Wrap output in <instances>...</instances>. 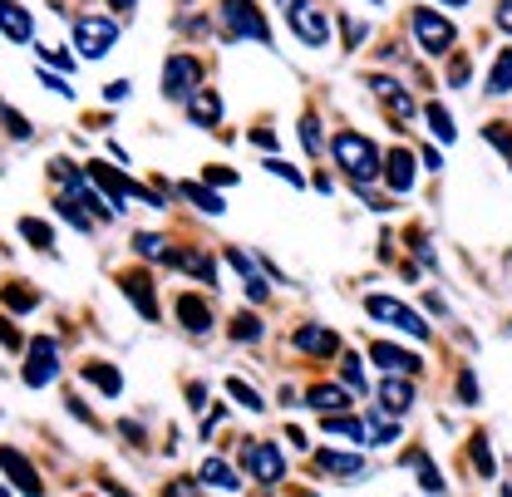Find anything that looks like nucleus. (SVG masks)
<instances>
[{
	"label": "nucleus",
	"instance_id": "obj_1",
	"mask_svg": "<svg viewBox=\"0 0 512 497\" xmlns=\"http://www.w3.org/2000/svg\"><path fill=\"white\" fill-rule=\"evenodd\" d=\"M335 163L345 168V178L350 183H375L384 173V158H380V148L365 138V133H355V128H345V133H335Z\"/></svg>",
	"mask_w": 512,
	"mask_h": 497
},
{
	"label": "nucleus",
	"instance_id": "obj_2",
	"mask_svg": "<svg viewBox=\"0 0 512 497\" xmlns=\"http://www.w3.org/2000/svg\"><path fill=\"white\" fill-rule=\"evenodd\" d=\"M409 25H414V40H419V50L424 55H448L453 50V40H458V30H453V20H444L439 10H429V5H414L409 10Z\"/></svg>",
	"mask_w": 512,
	"mask_h": 497
},
{
	"label": "nucleus",
	"instance_id": "obj_3",
	"mask_svg": "<svg viewBox=\"0 0 512 497\" xmlns=\"http://www.w3.org/2000/svg\"><path fill=\"white\" fill-rule=\"evenodd\" d=\"M74 45H79L84 60H104L119 45V20H109V15H79L74 20Z\"/></svg>",
	"mask_w": 512,
	"mask_h": 497
},
{
	"label": "nucleus",
	"instance_id": "obj_4",
	"mask_svg": "<svg viewBox=\"0 0 512 497\" xmlns=\"http://www.w3.org/2000/svg\"><path fill=\"white\" fill-rule=\"evenodd\" d=\"M222 25H227L237 40H256V45L271 40V25H266V15L256 10L252 0H222Z\"/></svg>",
	"mask_w": 512,
	"mask_h": 497
},
{
	"label": "nucleus",
	"instance_id": "obj_5",
	"mask_svg": "<svg viewBox=\"0 0 512 497\" xmlns=\"http://www.w3.org/2000/svg\"><path fill=\"white\" fill-rule=\"evenodd\" d=\"M365 311L375 320H384V325H394V330H404V335H414V340H429V325L419 320V311H409L394 296H365Z\"/></svg>",
	"mask_w": 512,
	"mask_h": 497
},
{
	"label": "nucleus",
	"instance_id": "obj_6",
	"mask_svg": "<svg viewBox=\"0 0 512 497\" xmlns=\"http://www.w3.org/2000/svg\"><path fill=\"white\" fill-rule=\"evenodd\" d=\"M197 79H202L197 55H168V64H163V94H168L173 104H183V99L197 94Z\"/></svg>",
	"mask_w": 512,
	"mask_h": 497
},
{
	"label": "nucleus",
	"instance_id": "obj_7",
	"mask_svg": "<svg viewBox=\"0 0 512 497\" xmlns=\"http://www.w3.org/2000/svg\"><path fill=\"white\" fill-rule=\"evenodd\" d=\"M55 374H60V345H55V335H40V340H30L25 384H30V389H45V384H55Z\"/></svg>",
	"mask_w": 512,
	"mask_h": 497
},
{
	"label": "nucleus",
	"instance_id": "obj_8",
	"mask_svg": "<svg viewBox=\"0 0 512 497\" xmlns=\"http://www.w3.org/2000/svg\"><path fill=\"white\" fill-rule=\"evenodd\" d=\"M242 463H247V473H252L261 488H276L281 478H286V463H281V453H276V443H247L242 448Z\"/></svg>",
	"mask_w": 512,
	"mask_h": 497
},
{
	"label": "nucleus",
	"instance_id": "obj_9",
	"mask_svg": "<svg viewBox=\"0 0 512 497\" xmlns=\"http://www.w3.org/2000/svg\"><path fill=\"white\" fill-rule=\"evenodd\" d=\"M291 15V30H296V40L306 45V50H325V40H330V20H325V10H316L311 0H301L296 10H286Z\"/></svg>",
	"mask_w": 512,
	"mask_h": 497
},
{
	"label": "nucleus",
	"instance_id": "obj_10",
	"mask_svg": "<svg viewBox=\"0 0 512 497\" xmlns=\"http://www.w3.org/2000/svg\"><path fill=\"white\" fill-rule=\"evenodd\" d=\"M380 409L389 419H404L409 409H414V384H409V374H389L380 384Z\"/></svg>",
	"mask_w": 512,
	"mask_h": 497
},
{
	"label": "nucleus",
	"instance_id": "obj_11",
	"mask_svg": "<svg viewBox=\"0 0 512 497\" xmlns=\"http://www.w3.org/2000/svg\"><path fill=\"white\" fill-rule=\"evenodd\" d=\"M124 296L138 306V315H143V320H158V296H153V281H148L143 271H128V276H124Z\"/></svg>",
	"mask_w": 512,
	"mask_h": 497
},
{
	"label": "nucleus",
	"instance_id": "obj_12",
	"mask_svg": "<svg viewBox=\"0 0 512 497\" xmlns=\"http://www.w3.org/2000/svg\"><path fill=\"white\" fill-rule=\"evenodd\" d=\"M0 468L10 473V483H15L20 493H40V473L25 463V453H15V448H0Z\"/></svg>",
	"mask_w": 512,
	"mask_h": 497
},
{
	"label": "nucleus",
	"instance_id": "obj_13",
	"mask_svg": "<svg viewBox=\"0 0 512 497\" xmlns=\"http://www.w3.org/2000/svg\"><path fill=\"white\" fill-rule=\"evenodd\" d=\"M306 404H311L316 414H340V409H355L350 389H340V384H316V389L306 394Z\"/></svg>",
	"mask_w": 512,
	"mask_h": 497
},
{
	"label": "nucleus",
	"instance_id": "obj_14",
	"mask_svg": "<svg viewBox=\"0 0 512 497\" xmlns=\"http://www.w3.org/2000/svg\"><path fill=\"white\" fill-rule=\"evenodd\" d=\"M197 478H202L207 488H217V493H237V488H242L237 468H232V463H222V458H207V463L197 468Z\"/></svg>",
	"mask_w": 512,
	"mask_h": 497
},
{
	"label": "nucleus",
	"instance_id": "obj_15",
	"mask_svg": "<svg viewBox=\"0 0 512 497\" xmlns=\"http://www.w3.org/2000/svg\"><path fill=\"white\" fill-rule=\"evenodd\" d=\"M188 114H192V124H202V128L222 124V99H217V89H197L188 99Z\"/></svg>",
	"mask_w": 512,
	"mask_h": 497
},
{
	"label": "nucleus",
	"instance_id": "obj_16",
	"mask_svg": "<svg viewBox=\"0 0 512 497\" xmlns=\"http://www.w3.org/2000/svg\"><path fill=\"white\" fill-rule=\"evenodd\" d=\"M296 350H301V355H335L340 340H335L325 325H301V330H296Z\"/></svg>",
	"mask_w": 512,
	"mask_h": 497
},
{
	"label": "nucleus",
	"instance_id": "obj_17",
	"mask_svg": "<svg viewBox=\"0 0 512 497\" xmlns=\"http://www.w3.org/2000/svg\"><path fill=\"white\" fill-rule=\"evenodd\" d=\"M384 183L394 187V192H409V187H414V158H409L404 148H394V153L384 158Z\"/></svg>",
	"mask_w": 512,
	"mask_h": 497
},
{
	"label": "nucleus",
	"instance_id": "obj_18",
	"mask_svg": "<svg viewBox=\"0 0 512 497\" xmlns=\"http://www.w3.org/2000/svg\"><path fill=\"white\" fill-rule=\"evenodd\" d=\"M0 30H5L10 40H20V45H25V40H30V30H35V25H30V10H25V5H15V0H0Z\"/></svg>",
	"mask_w": 512,
	"mask_h": 497
},
{
	"label": "nucleus",
	"instance_id": "obj_19",
	"mask_svg": "<svg viewBox=\"0 0 512 497\" xmlns=\"http://www.w3.org/2000/svg\"><path fill=\"white\" fill-rule=\"evenodd\" d=\"M320 429H325V434H340V438H355V443H365V438H370V424H365L360 414H325V419H320Z\"/></svg>",
	"mask_w": 512,
	"mask_h": 497
},
{
	"label": "nucleus",
	"instance_id": "obj_20",
	"mask_svg": "<svg viewBox=\"0 0 512 497\" xmlns=\"http://www.w3.org/2000/svg\"><path fill=\"white\" fill-rule=\"evenodd\" d=\"M370 355H375V360H380L384 370L389 374H419L424 370V365H419V355H409V350H394V345H375V350H370Z\"/></svg>",
	"mask_w": 512,
	"mask_h": 497
},
{
	"label": "nucleus",
	"instance_id": "obj_21",
	"mask_svg": "<svg viewBox=\"0 0 512 497\" xmlns=\"http://www.w3.org/2000/svg\"><path fill=\"white\" fill-rule=\"evenodd\" d=\"M316 468L320 473H335V478H355L365 463H360V453H316Z\"/></svg>",
	"mask_w": 512,
	"mask_h": 497
},
{
	"label": "nucleus",
	"instance_id": "obj_22",
	"mask_svg": "<svg viewBox=\"0 0 512 497\" xmlns=\"http://www.w3.org/2000/svg\"><path fill=\"white\" fill-rule=\"evenodd\" d=\"M79 379H89V384H99L109 399H119L124 394V374L109 370V365H79Z\"/></svg>",
	"mask_w": 512,
	"mask_h": 497
},
{
	"label": "nucleus",
	"instance_id": "obj_23",
	"mask_svg": "<svg viewBox=\"0 0 512 497\" xmlns=\"http://www.w3.org/2000/svg\"><path fill=\"white\" fill-rule=\"evenodd\" d=\"M178 315H183V325H188L192 335H207V330H212V311H207L197 296H183V301H178Z\"/></svg>",
	"mask_w": 512,
	"mask_h": 497
},
{
	"label": "nucleus",
	"instance_id": "obj_24",
	"mask_svg": "<svg viewBox=\"0 0 512 497\" xmlns=\"http://www.w3.org/2000/svg\"><path fill=\"white\" fill-rule=\"evenodd\" d=\"M178 192H183V197H188L192 207H202V212H207V217H222V212H227V202H222V197H217V192H212V187L183 183V187H178Z\"/></svg>",
	"mask_w": 512,
	"mask_h": 497
},
{
	"label": "nucleus",
	"instance_id": "obj_25",
	"mask_svg": "<svg viewBox=\"0 0 512 497\" xmlns=\"http://www.w3.org/2000/svg\"><path fill=\"white\" fill-rule=\"evenodd\" d=\"M168 256H173V261H178L188 276H202L207 286H217V271H212V261H207L202 251H168Z\"/></svg>",
	"mask_w": 512,
	"mask_h": 497
},
{
	"label": "nucleus",
	"instance_id": "obj_26",
	"mask_svg": "<svg viewBox=\"0 0 512 497\" xmlns=\"http://www.w3.org/2000/svg\"><path fill=\"white\" fill-rule=\"evenodd\" d=\"M488 94H493V99L512 94V50H503L498 64H493V74H488Z\"/></svg>",
	"mask_w": 512,
	"mask_h": 497
},
{
	"label": "nucleus",
	"instance_id": "obj_27",
	"mask_svg": "<svg viewBox=\"0 0 512 497\" xmlns=\"http://www.w3.org/2000/svg\"><path fill=\"white\" fill-rule=\"evenodd\" d=\"M227 394H232V399H237L242 409H252V414H261V409H266V399L256 394V389H252V384H247V379H237V374L227 379Z\"/></svg>",
	"mask_w": 512,
	"mask_h": 497
},
{
	"label": "nucleus",
	"instance_id": "obj_28",
	"mask_svg": "<svg viewBox=\"0 0 512 497\" xmlns=\"http://www.w3.org/2000/svg\"><path fill=\"white\" fill-rule=\"evenodd\" d=\"M409 463H419V488H424V493H444V488H448L444 473L424 463V453H409Z\"/></svg>",
	"mask_w": 512,
	"mask_h": 497
},
{
	"label": "nucleus",
	"instance_id": "obj_29",
	"mask_svg": "<svg viewBox=\"0 0 512 497\" xmlns=\"http://www.w3.org/2000/svg\"><path fill=\"white\" fill-rule=\"evenodd\" d=\"M424 119H429V128L439 133V143H453V138H458V128H453V119H448L444 104H429V114H424Z\"/></svg>",
	"mask_w": 512,
	"mask_h": 497
},
{
	"label": "nucleus",
	"instance_id": "obj_30",
	"mask_svg": "<svg viewBox=\"0 0 512 497\" xmlns=\"http://www.w3.org/2000/svg\"><path fill=\"white\" fill-rule=\"evenodd\" d=\"M20 232H25V242H35L40 251H55V232L45 227V222H35V217H25L20 222Z\"/></svg>",
	"mask_w": 512,
	"mask_h": 497
},
{
	"label": "nucleus",
	"instance_id": "obj_31",
	"mask_svg": "<svg viewBox=\"0 0 512 497\" xmlns=\"http://www.w3.org/2000/svg\"><path fill=\"white\" fill-rule=\"evenodd\" d=\"M232 340L256 345V340H261V320H256V315H232Z\"/></svg>",
	"mask_w": 512,
	"mask_h": 497
},
{
	"label": "nucleus",
	"instance_id": "obj_32",
	"mask_svg": "<svg viewBox=\"0 0 512 497\" xmlns=\"http://www.w3.org/2000/svg\"><path fill=\"white\" fill-rule=\"evenodd\" d=\"M340 35H345V45L355 50V45H365V40H370V25H365V20H355V15H345V20H340Z\"/></svg>",
	"mask_w": 512,
	"mask_h": 497
},
{
	"label": "nucleus",
	"instance_id": "obj_33",
	"mask_svg": "<svg viewBox=\"0 0 512 497\" xmlns=\"http://www.w3.org/2000/svg\"><path fill=\"white\" fill-rule=\"evenodd\" d=\"M133 247H138V256H148V261H153V256H158V261L168 256V242H163V237H153V232H138V237H133Z\"/></svg>",
	"mask_w": 512,
	"mask_h": 497
},
{
	"label": "nucleus",
	"instance_id": "obj_34",
	"mask_svg": "<svg viewBox=\"0 0 512 497\" xmlns=\"http://www.w3.org/2000/svg\"><path fill=\"white\" fill-rule=\"evenodd\" d=\"M340 379H345V389H365V370H360V355H345V365H340Z\"/></svg>",
	"mask_w": 512,
	"mask_h": 497
},
{
	"label": "nucleus",
	"instance_id": "obj_35",
	"mask_svg": "<svg viewBox=\"0 0 512 497\" xmlns=\"http://www.w3.org/2000/svg\"><path fill=\"white\" fill-rule=\"evenodd\" d=\"M0 296H5V306H10V311H30V306H35V301H40V296H35V291H20V286H5V291H0Z\"/></svg>",
	"mask_w": 512,
	"mask_h": 497
},
{
	"label": "nucleus",
	"instance_id": "obj_36",
	"mask_svg": "<svg viewBox=\"0 0 512 497\" xmlns=\"http://www.w3.org/2000/svg\"><path fill=\"white\" fill-rule=\"evenodd\" d=\"M399 438V424H389V419H370V443H394Z\"/></svg>",
	"mask_w": 512,
	"mask_h": 497
},
{
	"label": "nucleus",
	"instance_id": "obj_37",
	"mask_svg": "<svg viewBox=\"0 0 512 497\" xmlns=\"http://www.w3.org/2000/svg\"><path fill=\"white\" fill-rule=\"evenodd\" d=\"M266 173H271V178H286L291 187H306V178H301L291 163H276V158H271V163H266Z\"/></svg>",
	"mask_w": 512,
	"mask_h": 497
},
{
	"label": "nucleus",
	"instance_id": "obj_38",
	"mask_svg": "<svg viewBox=\"0 0 512 497\" xmlns=\"http://www.w3.org/2000/svg\"><path fill=\"white\" fill-rule=\"evenodd\" d=\"M473 463H478V473H483V478L493 473V453H488V438H473Z\"/></svg>",
	"mask_w": 512,
	"mask_h": 497
},
{
	"label": "nucleus",
	"instance_id": "obj_39",
	"mask_svg": "<svg viewBox=\"0 0 512 497\" xmlns=\"http://www.w3.org/2000/svg\"><path fill=\"white\" fill-rule=\"evenodd\" d=\"M301 143H306V153H320V143H325V138H320L316 119H306V124H301Z\"/></svg>",
	"mask_w": 512,
	"mask_h": 497
},
{
	"label": "nucleus",
	"instance_id": "obj_40",
	"mask_svg": "<svg viewBox=\"0 0 512 497\" xmlns=\"http://www.w3.org/2000/svg\"><path fill=\"white\" fill-rule=\"evenodd\" d=\"M0 119H5V128H10L15 138H30V124H25V119H20L15 109H5V104H0Z\"/></svg>",
	"mask_w": 512,
	"mask_h": 497
},
{
	"label": "nucleus",
	"instance_id": "obj_41",
	"mask_svg": "<svg viewBox=\"0 0 512 497\" xmlns=\"http://www.w3.org/2000/svg\"><path fill=\"white\" fill-rule=\"evenodd\" d=\"M40 79H45V89H55V94H60V99H74V89H69V84H64L60 74H40Z\"/></svg>",
	"mask_w": 512,
	"mask_h": 497
},
{
	"label": "nucleus",
	"instance_id": "obj_42",
	"mask_svg": "<svg viewBox=\"0 0 512 497\" xmlns=\"http://www.w3.org/2000/svg\"><path fill=\"white\" fill-rule=\"evenodd\" d=\"M104 99H109V104L128 99V79H114V84H104Z\"/></svg>",
	"mask_w": 512,
	"mask_h": 497
},
{
	"label": "nucleus",
	"instance_id": "obj_43",
	"mask_svg": "<svg viewBox=\"0 0 512 497\" xmlns=\"http://www.w3.org/2000/svg\"><path fill=\"white\" fill-rule=\"evenodd\" d=\"M207 183H217V187H232V183H237V173H227V168H212V173H207Z\"/></svg>",
	"mask_w": 512,
	"mask_h": 497
},
{
	"label": "nucleus",
	"instance_id": "obj_44",
	"mask_svg": "<svg viewBox=\"0 0 512 497\" xmlns=\"http://www.w3.org/2000/svg\"><path fill=\"white\" fill-rule=\"evenodd\" d=\"M40 55H45L50 64H55V69H74V60H69L64 50H40Z\"/></svg>",
	"mask_w": 512,
	"mask_h": 497
},
{
	"label": "nucleus",
	"instance_id": "obj_45",
	"mask_svg": "<svg viewBox=\"0 0 512 497\" xmlns=\"http://www.w3.org/2000/svg\"><path fill=\"white\" fill-rule=\"evenodd\" d=\"M448 79H453V84H463V79H468V60H463V55L453 60V69H448Z\"/></svg>",
	"mask_w": 512,
	"mask_h": 497
},
{
	"label": "nucleus",
	"instance_id": "obj_46",
	"mask_svg": "<svg viewBox=\"0 0 512 497\" xmlns=\"http://www.w3.org/2000/svg\"><path fill=\"white\" fill-rule=\"evenodd\" d=\"M498 25L512 35V0H503V5H498Z\"/></svg>",
	"mask_w": 512,
	"mask_h": 497
},
{
	"label": "nucleus",
	"instance_id": "obj_47",
	"mask_svg": "<svg viewBox=\"0 0 512 497\" xmlns=\"http://www.w3.org/2000/svg\"><path fill=\"white\" fill-rule=\"evenodd\" d=\"M424 168H429V173H439V168H444V158H439L434 148H424Z\"/></svg>",
	"mask_w": 512,
	"mask_h": 497
},
{
	"label": "nucleus",
	"instance_id": "obj_48",
	"mask_svg": "<svg viewBox=\"0 0 512 497\" xmlns=\"http://www.w3.org/2000/svg\"><path fill=\"white\" fill-rule=\"evenodd\" d=\"M0 345H10V350H15V345H20V335H15V330H10V325H5V320H0Z\"/></svg>",
	"mask_w": 512,
	"mask_h": 497
},
{
	"label": "nucleus",
	"instance_id": "obj_49",
	"mask_svg": "<svg viewBox=\"0 0 512 497\" xmlns=\"http://www.w3.org/2000/svg\"><path fill=\"white\" fill-rule=\"evenodd\" d=\"M109 5H114V10H133L138 0H109Z\"/></svg>",
	"mask_w": 512,
	"mask_h": 497
},
{
	"label": "nucleus",
	"instance_id": "obj_50",
	"mask_svg": "<svg viewBox=\"0 0 512 497\" xmlns=\"http://www.w3.org/2000/svg\"><path fill=\"white\" fill-rule=\"evenodd\" d=\"M444 5H453V10H458V5H468V0H444Z\"/></svg>",
	"mask_w": 512,
	"mask_h": 497
},
{
	"label": "nucleus",
	"instance_id": "obj_51",
	"mask_svg": "<svg viewBox=\"0 0 512 497\" xmlns=\"http://www.w3.org/2000/svg\"><path fill=\"white\" fill-rule=\"evenodd\" d=\"M370 5H380V0H370Z\"/></svg>",
	"mask_w": 512,
	"mask_h": 497
},
{
	"label": "nucleus",
	"instance_id": "obj_52",
	"mask_svg": "<svg viewBox=\"0 0 512 497\" xmlns=\"http://www.w3.org/2000/svg\"><path fill=\"white\" fill-rule=\"evenodd\" d=\"M508 163H512V158H508Z\"/></svg>",
	"mask_w": 512,
	"mask_h": 497
}]
</instances>
